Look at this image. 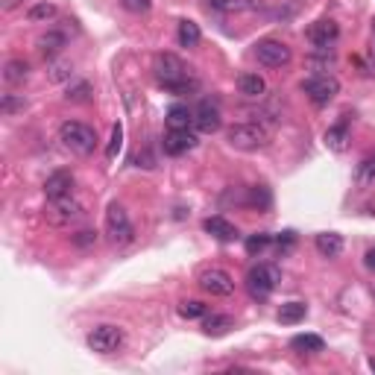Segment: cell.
<instances>
[{"instance_id": "obj_1", "label": "cell", "mask_w": 375, "mask_h": 375, "mask_svg": "<svg viewBox=\"0 0 375 375\" xmlns=\"http://www.w3.org/2000/svg\"><path fill=\"white\" fill-rule=\"evenodd\" d=\"M155 77H159V82L170 94H191V91L200 88L196 77H191L188 65L173 53H161L159 59H155Z\"/></svg>"}, {"instance_id": "obj_2", "label": "cell", "mask_w": 375, "mask_h": 375, "mask_svg": "<svg viewBox=\"0 0 375 375\" xmlns=\"http://www.w3.org/2000/svg\"><path fill=\"white\" fill-rule=\"evenodd\" d=\"M226 141L232 150L241 153H258L270 144V132L261 127V123H235L226 132Z\"/></svg>"}, {"instance_id": "obj_3", "label": "cell", "mask_w": 375, "mask_h": 375, "mask_svg": "<svg viewBox=\"0 0 375 375\" xmlns=\"http://www.w3.org/2000/svg\"><path fill=\"white\" fill-rule=\"evenodd\" d=\"M59 141L74 155H91L94 147H97V132L82 120H65L59 127Z\"/></svg>"}, {"instance_id": "obj_4", "label": "cell", "mask_w": 375, "mask_h": 375, "mask_svg": "<svg viewBox=\"0 0 375 375\" xmlns=\"http://www.w3.org/2000/svg\"><path fill=\"white\" fill-rule=\"evenodd\" d=\"M279 281H281V273H279L276 264H258L246 273V290H249V296L253 299L264 302L276 290Z\"/></svg>"}, {"instance_id": "obj_5", "label": "cell", "mask_w": 375, "mask_h": 375, "mask_svg": "<svg viewBox=\"0 0 375 375\" xmlns=\"http://www.w3.org/2000/svg\"><path fill=\"white\" fill-rule=\"evenodd\" d=\"M106 237L114 246L132 244V237H135V229L129 223V214H127V208H123L120 203H112L106 208Z\"/></svg>"}, {"instance_id": "obj_6", "label": "cell", "mask_w": 375, "mask_h": 375, "mask_svg": "<svg viewBox=\"0 0 375 375\" xmlns=\"http://www.w3.org/2000/svg\"><path fill=\"white\" fill-rule=\"evenodd\" d=\"M253 53H255V59L261 62L264 68H285V65H290V59H294L290 47L285 44V41H276V38H261V41H255Z\"/></svg>"}, {"instance_id": "obj_7", "label": "cell", "mask_w": 375, "mask_h": 375, "mask_svg": "<svg viewBox=\"0 0 375 375\" xmlns=\"http://www.w3.org/2000/svg\"><path fill=\"white\" fill-rule=\"evenodd\" d=\"M302 91L308 94V100L314 103V106H328V103L340 94V82L328 74H317V77L302 82Z\"/></svg>"}, {"instance_id": "obj_8", "label": "cell", "mask_w": 375, "mask_h": 375, "mask_svg": "<svg viewBox=\"0 0 375 375\" xmlns=\"http://www.w3.org/2000/svg\"><path fill=\"white\" fill-rule=\"evenodd\" d=\"M123 328L118 326H97L88 331V349L97 352V355H114L123 346Z\"/></svg>"}, {"instance_id": "obj_9", "label": "cell", "mask_w": 375, "mask_h": 375, "mask_svg": "<svg viewBox=\"0 0 375 375\" xmlns=\"http://www.w3.org/2000/svg\"><path fill=\"white\" fill-rule=\"evenodd\" d=\"M44 217H47L50 226H70L82 217V205L74 200V196H59V200H50Z\"/></svg>"}, {"instance_id": "obj_10", "label": "cell", "mask_w": 375, "mask_h": 375, "mask_svg": "<svg viewBox=\"0 0 375 375\" xmlns=\"http://www.w3.org/2000/svg\"><path fill=\"white\" fill-rule=\"evenodd\" d=\"M200 287L211 296H232L235 294V279L226 273L220 267H211V270H203L200 273Z\"/></svg>"}, {"instance_id": "obj_11", "label": "cell", "mask_w": 375, "mask_h": 375, "mask_svg": "<svg viewBox=\"0 0 375 375\" xmlns=\"http://www.w3.org/2000/svg\"><path fill=\"white\" fill-rule=\"evenodd\" d=\"M337 38H340V27H337V21H331V18H320V21H314V24L308 27V41L317 50L335 47Z\"/></svg>"}, {"instance_id": "obj_12", "label": "cell", "mask_w": 375, "mask_h": 375, "mask_svg": "<svg viewBox=\"0 0 375 375\" xmlns=\"http://www.w3.org/2000/svg\"><path fill=\"white\" fill-rule=\"evenodd\" d=\"M161 147L168 155H185V153H191L196 147V135L191 129H168L164 132V141H161Z\"/></svg>"}, {"instance_id": "obj_13", "label": "cell", "mask_w": 375, "mask_h": 375, "mask_svg": "<svg viewBox=\"0 0 375 375\" xmlns=\"http://www.w3.org/2000/svg\"><path fill=\"white\" fill-rule=\"evenodd\" d=\"M194 127L200 129V132H205V135H211V132H217L223 127V118H220V109L214 106L211 100H203L200 103V109L194 112Z\"/></svg>"}, {"instance_id": "obj_14", "label": "cell", "mask_w": 375, "mask_h": 375, "mask_svg": "<svg viewBox=\"0 0 375 375\" xmlns=\"http://www.w3.org/2000/svg\"><path fill=\"white\" fill-rule=\"evenodd\" d=\"M70 191H74V173L70 170H56L47 176L44 182V194L47 200H59V196H70Z\"/></svg>"}, {"instance_id": "obj_15", "label": "cell", "mask_w": 375, "mask_h": 375, "mask_svg": "<svg viewBox=\"0 0 375 375\" xmlns=\"http://www.w3.org/2000/svg\"><path fill=\"white\" fill-rule=\"evenodd\" d=\"M349 141H352V129H349L346 120H340V123H335V127H328V132H326V147H328L331 153H346V150H349Z\"/></svg>"}, {"instance_id": "obj_16", "label": "cell", "mask_w": 375, "mask_h": 375, "mask_svg": "<svg viewBox=\"0 0 375 375\" xmlns=\"http://www.w3.org/2000/svg\"><path fill=\"white\" fill-rule=\"evenodd\" d=\"M203 229H205V232L208 235H211V237H217V241H235V237H237V229H235V223H229L226 220V217H208V220L203 223Z\"/></svg>"}, {"instance_id": "obj_17", "label": "cell", "mask_w": 375, "mask_h": 375, "mask_svg": "<svg viewBox=\"0 0 375 375\" xmlns=\"http://www.w3.org/2000/svg\"><path fill=\"white\" fill-rule=\"evenodd\" d=\"M314 246L322 258H337L343 253V237L337 232H322L314 237Z\"/></svg>"}, {"instance_id": "obj_18", "label": "cell", "mask_w": 375, "mask_h": 375, "mask_svg": "<svg viewBox=\"0 0 375 375\" xmlns=\"http://www.w3.org/2000/svg\"><path fill=\"white\" fill-rule=\"evenodd\" d=\"M308 314V305L305 302H285V305L279 308V322H285V326H296L302 322Z\"/></svg>"}, {"instance_id": "obj_19", "label": "cell", "mask_w": 375, "mask_h": 375, "mask_svg": "<svg viewBox=\"0 0 375 375\" xmlns=\"http://www.w3.org/2000/svg\"><path fill=\"white\" fill-rule=\"evenodd\" d=\"M29 77V65L24 59H9L6 68H3V79L9 82V86H21V82H27Z\"/></svg>"}, {"instance_id": "obj_20", "label": "cell", "mask_w": 375, "mask_h": 375, "mask_svg": "<svg viewBox=\"0 0 375 375\" xmlns=\"http://www.w3.org/2000/svg\"><path fill=\"white\" fill-rule=\"evenodd\" d=\"M229 328H235V322H232V317H226V314H211V317H205V322H203V331L208 337H223Z\"/></svg>"}, {"instance_id": "obj_21", "label": "cell", "mask_w": 375, "mask_h": 375, "mask_svg": "<svg viewBox=\"0 0 375 375\" xmlns=\"http://www.w3.org/2000/svg\"><path fill=\"white\" fill-rule=\"evenodd\" d=\"M237 88H241V94H246V97H261L267 91V82L258 74H241L237 77Z\"/></svg>"}, {"instance_id": "obj_22", "label": "cell", "mask_w": 375, "mask_h": 375, "mask_svg": "<svg viewBox=\"0 0 375 375\" xmlns=\"http://www.w3.org/2000/svg\"><path fill=\"white\" fill-rule=\"evenodd\" d=\"M176 38H179L182 47H196L203 41V33L194 21H179V33H176Z\"/></svg>"}, {"instance_id": "obj_23", "label": "cell", "mask_w": 375, "mask_h": 375, "mask_svg": "<svg viewBox=\"0 0 375 375\" xmlns=\"http://www.w3.org/2000/svg\"><path fill=\"white\" fill-rule=\"evenodd\" d=\"M322 337L320 335H296L294 340H290V349L299 352V355H305V352H322Z\"/></svg>"}, {"instance_id": "obj_24", "label": "cell", "mask_w": 375, "mask_h": 375, "mask_svg": "<svg viewBox=\"0 0 375 375\" xmlns=\"http://www.w3.org/2000/svg\"><path fill=\"white\" fill-rule=\"evenodd\" d=\"M270 203H273V196H270V191L264 185H255V188H246V205L258 208V211H267Z\"/></svg>"}, {"instance_id": "obj_25", "label": "cell", "mask_w": 375, "mask_h": 375, "mask_svg": "<svg viewBox=\"0 0 375 375\" xmlns=\"http://www.w3.org/2000/svg\"><path fill=\"white\" fill-rule=\"evenodd\" d=\"M355 179H358V185H361V188H370V185H375V153H370V155H363V159H361Z\"/></svg>"}, {"instance_id": "obj_26", "label": "cell", "mask_w": 375, "mask_h": 375, "mask_svg": "<svg viewBox=\"0 0 375 375\" xmlns=\"http://www.w3.org/2000/svg\"><path fill=\"white\" fill-rule=\"evenodd\" d=\"M168 123H170V129H185L188 123H194V114L188 112V106L176 103V106L168 109Z\"/></svg>"}, {"instance_id": "obj_27", "label": "cell", "mask_w": 375, "mask_h": 375, "mask_svg": "<svg viewBox=\"0 0 375 375\" xmlns=\"http://www.w3.org/2000/svg\"><path fill=\"white\" fill-rule=\"evenodd\" d=\"M62 47H65V36H62V33H47V36L38 38V50L44 56H56Z\"/></svg>"}, {"instance_id": "obj_28", "label": "cell", "mask_w": 375, "mask_h": 375, "mask_svg": "<svg viewBox=\"0 0 375 375\" xmlns=\"http://www.w3.org/2000/svg\"><path fill=\"white\" fill-rule=\"evenodd\" d=\"M27 18L33 21V24H41V21H50V18H56V6H53V3H47V0H44V3H36V6L27 12Z\"/></svg>"}, {"instance_id": "obj_29", "label": "cell", "mask_w": 375, "mask_h": 375, "mask_svg": "<svg viewBox=\"0 0 375 375\" xmlns=\"http://www.w3.org/2000/svg\"><path fill=\"white\" fill-rule=\"evenodd\" d=\"M179 314L185 320H200V317H205V305H203L200 299H185L182 305H179Z\"/></svg>"}, {"instance_id": "obj_30", "label": "cell", "mask_w": 375, "mask_h": 375, "mask_svg": "<svg viewBox=\"0 0 375 375\" xmlns=\"http://www.w3.org/2000/svg\"><path fill=\"white\" fill-rule=\"evenodd\" d=\"M270 244H273V235H267V232L253 235V237L246 241V253H249V255H261Z\"/></svg>"}, {"instance_id": "obj_31", "label": "cell", "mask_w": 375, "mask_h": 375, "mask_svg": "<svg viewBox=\"0 0 375 375\" xmlns=\"http://www.w3.org/2000/svg\"><path fill=\"white\" fill-rule=\"evenodd\" d=\"M120 144H123V127H120V123H114V127H112V141L106 147V159H114V155H118Z\"/></svg>"}, {"instance_id": "obj_32", "label": "cell", "mask_w": 375, "mask_h": 375, "mask_svg": "<svg viewBox=\"0 0 375 375\" xmlns=\"http://www.w3.org/2000/svg\"><path fill=\"white\" fill-rule=\"evenodd\" d=\"M70 241H74V246H79V249H88V246L97 244V232H91V229H82V232H77L74 237H70Z\"/></svg>"}, {"instance_id": "obj_33", "label": "cell", "mask_w": 375, "mask_h": 375, "mask_svg": "<svg viewBox=\"0 0 375 375\" xmlns=\"http://www.w3.org/2000/svg\"><path fill=\"white\" fill-rule=\"evenodd\" d=\"M120 6L127 9V12H132V15H144V12H150L153 0H120Z\"/></svg>"}, {"instance_id": "obj_34", "label": "cell", "mask_w": 375, "mask_h": 375, "mask_svg": "<svg viewBox=\"0 0 375 375\" xmlns=\"http://www.w3.org/2000/svg\"><path fill=\"white\" fill-rule=\"evenodd\" d=\"M0 109H3V114H12L15 109H24V100H15L12 94H6L3 103H0Z\"/></svg>"}, {"instance_id": "obj_35", "label": "cell", "mask_w": 375, "mask_h": 375, "mask_svg": "<svg viewBox=\"0 0 375 375\" xmlns=\"http://www.w3.org/2000/svg\"><path fill=\"white\" fill-rule=\"evenodd\" d=\"M88 86H86V82H79V86L74 88V91H68V100H74V103H82V100H88Z\"/></svg>"}, {"instance_id": "obj_36", "label": "cell", "mask_w": 375, "mask_h": 375, "mask_svg": "<svg viewBox=\"0 0 375 375\" xmlns=\"http://www.w3.org/2000/svg\"><path fill=\"white\" fill-rule=\"evenodd\" d=\"M65 77H70V65H65V62H56L53 65V70H50V79H65Z\"/></svg>"}, {"instance_id": "obj_37", "label": "cell", "mask_w": 375, "mask_h": 375, "mask_svg": "<svg viewBox=\"0 0 375 375\" xmlns=\"http://www.w3.org/2000/svg\"><path fill=\"white\" fill-rule=\"evenodd\" d=\"M363 70H367V74H375V47H372V53L367 56V62H363Z\"/></svg>"}, {"instance_id": "obj_38", "label": "cell", "mask_w": 375, "mask_h": 375, "mask_svg": "<svg viewBox=\"0 0 375 375\" xmlns=\"http://www.w3.org/2000/svg\"><path fill=\"white\" fill-rule=\"evenodd\" d=\"M367 267H370V270H375V246L367 253Z\"/></svg>"}, {"instance_id": "obj_39", "label": "cell", "mask_w": 375, "mask_h": 375, "mask_svg": "<svg viewBox=\"0 0 375 375\" xmlns=\"http://www.w3.org/2000/svg\"><path fill=\"white\" fill-rule=\"evenodd\" d=\"M370 367H372V370H375V358H372V361H370Z\"/></svg>"}, {"instance_id": "obj_40", "label": "cell", "mask_w": 375, "mask_h": 375, "mask_svg": "<svg viewBox=\"0 0 375 375\" xmlns=\"http://www.w3.org/2000/svg\"><path fill=\"white\" fill-rule=\"evenodd\" d=\"M372 33H375V18H372Z\"/></svg>"}]
</instances>
